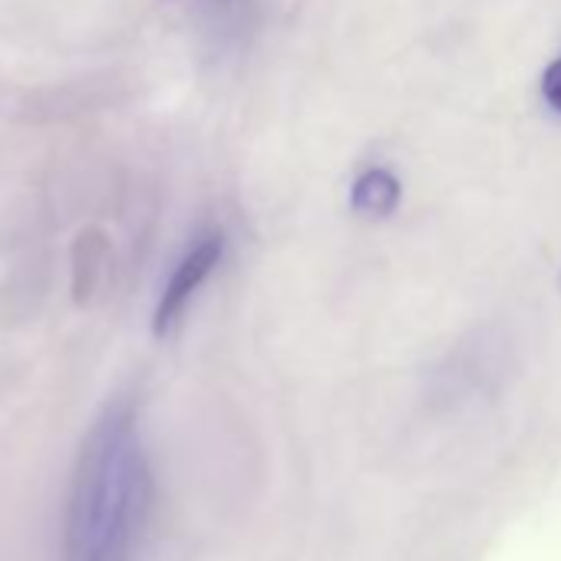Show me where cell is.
I'll return each instance as SVG.
<instances>
[{"label":"cell","instance_id":"cell-1","mask_svg":"<svg viewBox=\"0 0 561 561\" xmlns=\"http://www.w3.org/2000/svg\"><path fill=\"white\" fill-rule=\"evenodd\" d=\"M152 466L133 403L90 426L67 489L60 561H136L152 515Z\"/></svg>","mask_w":561,"mask_h":561},{"label":"cell","instance_id":"cell-2","mask_svg":"<svg viewBox=\"0 0 561 561\" xmlns=\"http://www.w3.org/2000/svg\"><path fill=\"white\" fill-rule=\"evenodd\" d=\"M221 257H225V231L221 228H208V231L192 238V244L172 264L165 285L159 291V301L152 311V334L156 337H169L182 324L185 311L192 308L195 295L205 288V280L215 274Z\"/></svg>","mask_w":561,"mask_h":561},{"label":"cell","instance_id":"cell-3","mask_svg":"<svg viewBox=\"0 0 561 561\" xmlns=\"http://www.w3.org/2000/svg\"><path fill=\"white\" fill-rule=\"evenodd\" d=\"M403 202V182L390 165H367L351 182V211L360 218H390Z\"/></svg>","mask_w":561,"mask_h":561},{"label":"cell","instance_id":"cell-4","mask_svg":"<svg viewBox=\"0 0 561 561\" xmlns=\"http://www.w3.org/2000/svg\"><path fill=\"white\" fill-rule=\"evenodd\" d=\"M538 93H541V103H545L554 116H561V57H554V60L541 70Z\"/></svg>","mask_w":561,"mask_h":561},{"label":"cell","instance_id":"cell-5","mask_svg":"<svg viewBox=\"0 0 561 561\" xmlns=\"http://www.w3.org/2000/svg\"><path fill=\"white\" fill-rule=\"evenodd\" d=\"M558 288H561V274H558Z\"/></svg>","mask_w":561,"mask_h":561}]
</instances>
